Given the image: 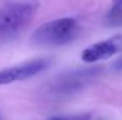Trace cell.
Masks as SVG:
<instances>
[{"label": "cell", "mask_w": 122, "mask_h": 120, "mask_svg": "<svg viewBox=\"0 0 122 120\" xmlns=\"http://www.w3.org/2000/svg\"><path fill=\"white\" fill-rule=\"evenodd\" d=\"M76 32V20L72 18H62L43 24L35 31L32 40L41 46H61L74 39Z\"/></svg>", "instance_id": "6da1fadb"}, {"label": "cell", "mask_w": 122, "mask_h": 120, "mask_svg": "<svg viewBox=\"0 0 122 120\" xmlns=\"http://www.w3.org/2000/svg\"><path fill=\"white\" fill-rule=\"evenodd\" d=\"M38 9L36 2H17L0 8V37H12L27 26Z\"/></svg>", "instance_id": "7a4b0ae2"}, {"label": "cell", "mask_w": 122, "mask_h": 120, "mask_svg": "<svg viewBox=\"0 0 122 120\" xmlns=\"http://www.w3.org/2000/svg\"><path fill=\"white\" fill-rule=\"evenodd\" d=\"M49 66V62L44 59H37L32 60L21 65H17L10 68H5L0 71V86L8 85L11 82L24 80L31 78L41 71H44Z\"/></svg>", "instance_id": "3957f363"}, {"label": "cell", "mask_w": 122, "mask_h": 120, "mask_svg": "<svg viewBox=\"0 0 122 120\" xmlns=\"http://www.w3.org/2000/svg\"><path fill=\"white\" fill-rule=\"evenodd\" d=\"M120 51H122V34L115 36L110 39L96 42L86 47L82 52L81 57L84 62L91 64V62L108 59Z\"/></svg>", "instance_id": "277c9868"}, {"label": "cell", "mask_w": 122, "mask_h": 120, "mask_svg": "<svg viewBox=\"0 0 122 120\" xmlns=\"http://www.w3.org/2000/svg\"><path fill=\"white\" fill-rule=\"evenodd\" d=\"M97 72H98L97 68H90V70L80 71L76 73H70V74H68V76H65L58 80L55 88L57 91H62V92L75 91L76 88H78L81 85L85 82V80H88L90 77L96 74Z\"/></svg>", "instance_id": "5b68a950"}, {"label": "cell", "mask_w": 122, "mask_h": 120, "mask_svg": "<svg viewBox=\"0 0 122 120\" xmlns=\"http://www.w3.org/2000/svg\"><path fill=\"white\" fill-rule=\"evenodd\" d=\"M110 19L112 20L122 19V0H114V5L110 11Z\"/></svg>", "instance_id": "8992f818"}, {"label": "cell", "mask_w": 122, "mask_h": 120, "mask_svg": "<svg viewBox=\"0 0 122 120\" xmlns=\"http://www.w3.org/2000/svg\"><path fill=\"white\" fill-rule=\"evenodd\" d=\"M47 120H90L89 116H72V117H53Z\"/></svg>", "instance_id": "52a82bcc"}, {"label": "cell", "mask_w": 122, "mask_h": 120, "mask_svg": "<svg viewBox=\"0 0 122 120\" xmlns=\"http://www.w3.org/2000/svg\"><path fill=\"white\" fill-rule=\"evenodd\" d=\"M115 68L116 70H122V57L115 62Z\"/></svg>", "instance_id": "ba28073f"}, {"label": "cell", "mask_w": 122, "mask_h": 120, "mask_svg": "<svg viewBox=\"0 0 122 120\" xmlns=\"http://www.w3.org/2000/svg\"><path fill=\"white\" fill-rule=\"evenodd\" d=\"M0 120H1V119H0Z\"/></svg>", "instance_id": "9c48e42d"}]
</instances>
